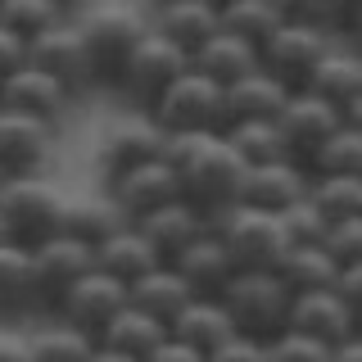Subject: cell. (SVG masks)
I'll return each mask as SVG.
<instances>
[{
    "label": "cell",
    "instance_id": "38",
    "mask_svg": "<svg viewBox=\"0 0 362 362\" xmlns=\"http://www.w3.org/2000/svg\"><path fill=\"white\" fill-rule=\"evenodd\" d=\"M28 358L32 362H90L95 358V344H90L86 335L68 331V326H59V331H45L28 344Z\"/></svg>",
    "mask_w": 362,
    "mask_h": 362
},
{
    "label": "cell",
    "instance_id": "27",
    "mask_svg": "<svg viewBox=\"0 0 362 362\" xmlns=\"http://www.w3.org/2000/svg\"><path fill=\"white\" fill-rule=\"evenodd\" d=\"M190 68L204 73L209 82H218V86H231V82H240L245 73L258 68V50L245 45V41H235V37H226V32H213V37L190 54Z\"/></svg>",
    "mask_w": 362,
    "mask_h": 362
},
{
    "label": "cell",
    "instance_id": "8",
    "mask_svg": "<svg viewBox=\"0 0 362 362\" xmlns=\"http://www.w3.org/2000/svg\"><path fill=\"white\" fill-rule=\"evenodd\" d=\"M331 54V37L313 28H299V23H281L272 37L258 45V68L267 77H276L286 90H303L313 77V68Z\"/></svg>",
    "mask_w": 362,
    "mask_h": 362
},
{
    "label": "cell",
    "instance_id": "22",
    "mask_svg": "<svg viewBox=\"0 0 362 362\" xmlns=\"http://www.w3.org/2000/svg\"><path fill=\"white\" fill-rule=\"evenodd\" d=\"M168 335L181 339L186 349H195V354L209 358L213 349H222L226 339L235 335V326H231V317L222 313V303H218V299H190L186 308L173 317Z\"/></svg>",
    "mask_w": 362,
    "mask_h": 362
},
{
    "label": "cell",
    "instance_id": "39",
    "mask_svg": "<svg viewBox=\"0 0 362 362\" xmlns=\"http://www.w3.org/2000/svg\"><path fill=\"white\" fill-rule=\"evenodd\" d=\"M317 249H322V254L331 258L335 267H354V263H362V218L326 226V235H322V245H317Z\"/></svg>",
    "mask_w": 362,
    "mask_h": 362
},
{
    "label": "cell",
    "instance_id": "33",
    "mask_svg": "<svg viewBox=\"0 0 362 362\" xmlns=\"http://www.w3.org/2000/svg\"><path fill=\"white\" fill-rule=\"evenodd\" d=\"M222 141L231 145V154L240 158L245 168H258V163H276V158H286V145H281L276 122H231V127L222 132Z\"/></svg>",
    "mask_w": 362,
    "mask_h": 362
},
{
    "label": "cell",
    "instance_id": "12",
    "mask_svg": "<svg viewBox=\"0 0 362 362\" xmlns=\"http://www.w3.org/2000/svg\"><path fill=\"white\" fill-rule=\"evenodd\" d=\"M335 127H339L335 109H326L317 95H308V90H290L281 113H276V132H281V145H286L290 163H313L317 145H322Z\"/></svg>",
    "mask_w": 362,
    "mask_h": 362
},
{
    "label": "cell",
    "instance_id": "36",
    "mask_svg": "<svg viewBox=\"0 0 362 362\" xmlns=\"http://www.w3.org/2000/svg\"><path fill=\"white\" fill-rule=\"evenodd\" d=\"M64 14L50 5V0H0V28L9 32V37H18L23 45L37 41L41 32L59 28Z\"/></svg>",
    "mask_w": 362,
    "mask_h": 362
},
{
    "label": "cell",
    "instance_id": "31",
    "mask_svg": "<svg viewBox=\"0 0 362 362\" xmlns=\"http://www.w3.org/2000/svg\"><path fill=\"white\" fill-rule=\"evenodd\" d=\"M281 28V14L272 0H226V5H218V32H226V37L245 41V45H263L272 32Z\"/></svg>",
    "mask_w": 362,
    "mask_h": 362
},
{
    "label": "cell",
    "instance_id": "26",
    "mask_svg": "<svg viewBox=\"0 0 362 362\" xmlns=\"http://www.w3.org/2000/svg\"><path fill=\"white\" fill-rule=\"evenodd\" d=\"M163 339H168V326H158L154 317L136 313L132 303H127V308H122L105 331H100L95 349H109V354H122V358H132V362H145L158 344H163Z\"/></svg>",
    "mask_w": 362,
    "mask_h": 362
},
{
    "label": "cell",
    "instance_id": "17",
    "mask_svg": "<svg viewBox=\"0 0 362 362\" xmlns=\"http://www.w3.org/2000/svg\"><path fill=\"white\" fill-rule=\"evenodd\" d=\"M50 141H54V127L0 109V173H5V181L9 177H37L45 154H50Z\"/></svg>",
    "mask_w": 362,
    "mask_h": 362
},
{
    "label": "cell",
    "instance_id": "20",
    "mask_svg": "<svg viewBox=\"0 0 362 362\" xmlns=\"http://www.w3.org/2000/svg\"><path fill=\"white\" fill-rule=\"evenodd\" d=\"M136 231H141L145 245L158 254V263H173L181 249H190L204 231H213V226L204 222L186 199H173V204H163V209H154L150 218L136 222Z\"/></svg>",
    "mask_w": 362,
    "mask_h": 362
},
{
    "label": "cell",
    "instance_id": "52",
    "mask_svg": "<svg viewBox=\"0 0 362 362\" xmlns=\"http://www.w3.org/2000/svg\"><path fill=\"white\" fill-rule=\"evenodd\" d=\"M0 186H5V173H0Z\"/></svg>",
    "mask_w": 362,
    "mask_h": 362
},
{
    "label": "cell",
    "instance_id": "53",
    "mask_svg": "<svg viewBox=\"0 0 362 362\" xmlns=\"http://www.w3.org/2000/svg\"><path fill=\"white\" fill-rule=\"evenodd\" d=\"M213 5H226V0H213Z\"/></svg>",
    "mask_w": 362,
    "mask_h": 362
},
{
    "label": "cell",
    "instance_id": "51",
    "mask_svg": "<svg viewBox=\"0 0 362 362\" xmlns=\"http://www.w3.org/2000/svg\"><path fill=\"white\" fill-rule=\"evenodd\" d=\"M154 5H177V0H154Z\"/></svg>",
    "mask_w": 362,
    "mask_h": 362
},
{
    "label": "cell",
    "instance_id": "19",
    "mask_svg": "<svg viewBox=\"0 0 362 362\" xmlns=\"http://www.w3.org/2000/svg\"><path fill=\"white\" fill-rule=\"evenodd\" d=\"M64 105H68V90L54 86L45 73H37V68H28V64L0 82V109L5 113H23V118H37L45 127H54Z\"/></svg>",
    "mask_w": 362,
    "mask_h": 362
},
{
    "label": "cell",
    "instance_id": "9",
    "mask_svg": "<svg viewBox=\"0 0 362 362\" xmlns=\"http://www.w3.org/2000/svg\"><path fill=\"white\" fill-rule=\"evenodd\" d=\"M186 68H190V59L177 50L173 41L158 37V32H145L141 45L132 50L127 68H122V77H118V90L132 100V105L154 109V100L163 95V90L173 86L181 73H186Z\"/></svg>",
    "mask_w": 362,
    "mask_h": 362
},
{
    "label": "cell",
    "instance_id": "25",
    "mask_svg": "<svg viewBox=\"0 0 362 362\" xmlns=\"http://www.w3.org/2000/svg\"><path fill=\"white\" fill-rule=\"evenodd\" d=\"M154 267H158V254L145 245V235L136 231V226H122V231H113L105 245H95V272L113 276L118 286H136V281H141L145 272H154Z\"/></svg>",
    "mask_w": 362,
    "mask_h": 362
},
{
    "label": "cell",
    "instance_id": "29",
    "mask_svg": "<svg viewBox=\"0 0 362 362\" xmlns=\"http://www.w3.org/2000/svg\"><path fill=\"white\" fill-rule=\"evenodd\" d=\"M339 276V267L322 254L317 245H290L276 263V281L290 294H317V290H331Z\"/></svg>",
    "mask_w": 362,
    "mask_h": 362
},
{
    "label": "cell",
    "instance_id": "2",
    "mask_svg": "<svg viewBox=\"0 0 362 362\" xmlns=\"http://www.w3.org/2000/svg\"><path fill=\"white\" fill-rule=\"evenodd\" d=\"M290 299L294 294L276 281V272H235L226 281V290L218 294V303L231 317L235 335L258 339V344H267V339H276L286 331Z\"/></svg>",
    "mask_w": 362,
    "mask_h": 362
},
{
    "label": "cell",
    "instance_id": "34",
    "mask_svg": "<svg viewBox=\"0 0 362 362\" xmlns=\"http://www.w3.org/2000/svg\"><path fill=\"white\" fill-rule=\"evenodd\" d=\"M317 177H362V127H339L317 145L313 154Z\"/></svg>",
    "mask_w": 362,
    "mask_h": 362
},
{
    "label": "cell",
    "instance_id": "37",
    "mask_svg": "<svg viewBox=\"0 0 362 362\" xmlns=\"http://www.w3.org/2000/svg\"><path fill=\"white\" fill-rule=\"evenodd\" d=\"M276 5L281 23H299V28H313V32H331L349 18V0H272Z\"/></svg>",
    "mask_w": 362,
    "mask_h": 362
},
{
    "label": "cell",
    "instance_id": "13",
    "mask_svg": "<svg viewBox=\"0 0 362 362\" xmlns=\"http://www.w3.org/2000/svg\"><path fill=\"white\" fill-rule=\"evenodd\" d=\"M28 68L45 73L54 86H64L68 95L90 86V64L82 50V37H77L73 23H59V28L41 32L37 41H28Z\"/></svg>",
    "mask_w": 362,
    "mask_h": 362
},
{
    "label": "cell",
    "instance_id": "50",
    "mask_svg": "<svg viewBox=\"0 0 362 362\" xmlns=\"http://www.w3.org/2000/svg\"><path fill=\"white\" fill-rule=\"evenodd\" d=\"M9 240V231H5V218H0V245H5Z\"/></svg>",
    "mask_w": 362,
    "mask_h": 362
},
{
    "label": "cell",
    "instance_id": "7",
    "mask_svg": "<svg viewBox=\"0 0 362 362\" xmlns=\"http://www.w3.org/2000/svg\"><path fill=\"white\" fill-rule=\"evenodd\" d=\"M32 258V308H45V313H59L64 294L95 272V249L68 240V235H50L45 245L28 249Z\"/></svg>",
    "mask_w": 362,
    "mask_h": 362
},
{
    "label": "cell",
    "instance_id": "48",
    "mask_svg": "<svg viewBox=\"0 0 362 362\" xmlns=\"http://www.w3.org/2000/svg\"><path fill=\"white\" fill-rule=\"evenodd\" d=\"M90 362H132V358H122V354H109V349H95V358Z\"/></svg>",
    "mask_w": 362,
    "mask_h": 362
},
{
    "label": "cell",
    "instance_id": "24",
    "mask_svg": "<svg viewBox=\"0 0 362 362\" xmlns=\"http://www.w3.org/2000/svg\"><path fill=\"white\" fill-rule=\"evenodd\" d=\"M190 299H195V294L186 290V281H181L168 263H158L154 272H145L136 286H127V303H132L136 313L154 317L158 326H173V317L186 308Z\"/></svg>",
    "mask_w": 362,
    "mask_h": 362
},
{
    "label": "cell",
    "instance_id": "1",
    "mask_svg": "<svg viewBox=\"0 0 362 362\" xmlns=\"http://www.w3.org/2000/svg\"><path fill=\"white\" fill-rule=\"evenodd\" d=\"M158 158L177 168V190L209 226H218L240 204L245 163L231 154L222 132H177L158 136Z\"/></svg>",
    "mask_w": 362,
    "mask_h": 362
},
{
    "label": "cell",
    "instance_id": "4",
    "mask_svg": "<svg viewBox=\"0 0 362 362\" xmlns=\"http://www.w3.org/2000/svg\"><path fill=\"white\" fill-rule=\"evenodd\" d=\"M59 190L41 177H9L0 186V218H5V231L18 249H37L50 235H59Z\"/></svg>",
    "mask_w": 362,
    "mask_h": 362
},
{
    "label": "cell",
    "instance_id": "47",
    "mask_svg": "<svg viewBox=\"0 0 362 362\" xmlns=\"http://www.w3.org/2000/svg\"><path fill=\"white\" fill-rule=\"evenodd\" d=\"M0 362H32L28 344H18V339H0Z\"/></svg>",
    "mask_w": 362,
    "mask_h": 362
},
{
    "label": "cell",
    "instance_id": "44",
    "mask_svg": "<svg viewBox=\"0 0 362 362\" xmlns=\"http://www.w3.org/2000/svg\"><path fill=\"white\" fill-rule=\"evenodd\" d=\"M23 64H28V45H23L18 37H9V32L0 28V82H5L9 73H18Z\"/></svg>",
    "mask_w": 362,
    "mask_h": 362
},
{
    "label": "cell",
    "instance_id": "49",
    "mask_svg": "<svg viewBox=\"0 0 362 362\" xmlns=\"http://www.w3.org/2000/svg\"><path fill=\"white\" fill-rule=\"evenodd\" d=\"M50 5L59 9V14H68V9H77V5H82V0H50Z\"/></svg>",
    "mask_w": 362,
    "mask_h": 362
},
{
    "label": "cell",
    "instance_id": "3",
    "mask_svg": "<svg viewBox=\"0 0 362 362\" xmlns=\"http://www.w3.org/2000/svg\"><path fill=\"white\" fill-rule=\"evenodd\" d=\"M150 127L158 136H177V132H222L226 127V100L222 86L209 82L204 73L186 68L150 109Z\"/></svg>",
    "mask_w": 362,
    "mask_h": 362
},
{
    "label": "cell",
    "instance_id": "28",
    "mask_svg": "<svg viewBox=\"0 0 362 362\" xmlns=\"http://www.w3.org/2000/svg\"><path fill=\"white\" fill-rule=\"evenodd\" d=\"M122 226H132V222H122L118 209L105 204V199H64L59 235H68V240H77V245H86V249L105 245L113 231H122Z\"/></svg>",
    "mask_w": 362,
    "mask_h": 362
},
{
    "label": "cell",
    "instance_id": "15",
    "mask_svg": "<svg viewBox=\"0 0 362 362\" xmlns=\"http://www.w3.org/2000/svg\"><path fill=\"white\" fill-rule=\"evenodd\" d=\"M308 95H317L326 109H335V118L344 127H358V113H362V64L354 54H339L331 50L322 64L313 68L308 77Z\"/></svg>",
    "mask_w": 362,
    "mask_h": 362
},
{
    "label": "cell",
    "instance_id": "21",
    "mask_svg": "<svg viewBox=\"0 0 362 362\" xmlns=\"http://www.w3.org/2000/svg\"><path fill=\"white\" fill-rule=\"evenodd\" d=\"M290 90L276 82V77H267L263 68H254V73H245L240 82L222 86V100H226V127L231 122H276L281 105H286ZM222 127V132H226Z\"/></svg>",
    "mask_w": 362,
    "mask_h": 362
},
{
    "label": "cell",
    "instance_id": "30",
    "mask_svg": "<svg viewBox=\"0 0 362 362\" xmlns=\"http://www.w3.org/2000/svg\"><path fill=\"white\" fill-rule=\"evenodd\" d=\"M154 154H158V132L154 127H113L105 141H100L95 163H100V173L113 181V177L132 173L136 163H145V158H154Z\"/></svg>",
    "mask_w": 362,
    "mask_h": 362
},
{
    "label": "cell",
    "instance_id": "40",
    "mask_svg": "<svg viewBox=\"0 0 362 362\" xmlns=\"http://www.w3.org/2000/svg\"><path fill=\"white\" fill-rule=\"evenodd\" d=\"M281 226H286V240L290 245H322V235H326V222L317 218V209H313L308 199L290 204V209L281 213Z\"/></svg>",
    "mask_w": 362,
    "mask_h": 362
},
{
    "label": "cell",
    "instance_id": "42",
    "mask_svg": "<svg viewBox=\"0 0 362 362\" xmlns=\"http://www.w3.org/2000/svg\"><path fill=\"white\" fill-rule=\"evenodd\" d=\"M331 294H335L339 303H344V313H349V317H354V322L362 326V263H354V267H339V276H335Z\"/></svg>",
    "mask_w": 362,
    "mask_h": 362
},
{
    "label": "cell",
    "instance_id": "32",
    "mask_svg": "<svg viewBox=\"0 0 362 362\" xmlns=\"http://www.w3.org/2000/svg\"><path fill=\"white\" fill-rule=\"evenodd\" d=\"M303 199L317 209V218L326 226L354 222V218H362V177H317V181H308Z\"/></svg>",
    "mask_w": 362,
    "mask_h": 362
},
{
    "label": "cell",
    "instance_id": "6",
    "mask_svg": "<svg viewBox=\"0 0 362 362\" xmlns=\"http://www.w3.org/2000/svg\"><path fill=\"white\" fill-rule=\"evenodd\" d=\"M145 32L150 28H145L132 9H100V14H90L82 28H77L82 50H86V64H90V82L118 86L122 68H127L132 50L141 45Z\"/></svg>",
    "mask_w": 362,
    "mask_h": 362
},
{
    "label": "cell",
    "instance_id": "5",
    "mask_svg": "<svg viewBox=\"0 0 362 362\" xmlns=\"http://www.w3.org/2000/svg\"><path fill=\"white\" fill-rule=\"evenodd\" d=\"M213 231H218L235 272H276L281 254L290 249L286 226H281L276 213H258V209H245V204H235Z\"/></svg>",
    "mask_w": 362,
    "mask_h": 362
},
{
    "label": "cell",
    "instance_id": "18",
    "mask_svg": "<svg viewBox=\"0 0 362 362\" xmlns=\"http://www.w3.org/2000/svg\"><path fill=\"white\" fill-rule=\"evenodd\" d=\"M177 272L181 281H186V290L195 294V299H218L226 290V281L235 276V263L226 258V249L218 240V231H204L190 249H181V254L168 263Z\"/></svg>",
    "mask_w": 362,
    "mask_h": 362
},
{
    "label": "cell",
    "instance_id": "11",
    "mask_svg": "<svg viewBox=\"0 0 362 362\" xmlns=\"http://www.w3.org/2000/svg\"><path fill=\"white\" fill-rule=\"evenodd\" d=\"M109 190H113V209H118V218L122 222H141V218H150L154 209H163V204H173L181 199V190H177V168H168L163 158H145V163H136L132 173H122V177H113L109 181Z\"/></svg>",
    "mask_w": 362,
    "mask_h": 362
},
{
    "label": "cell",
    "instance_id": "23",
    "mask_svg": "<svg viewBox=\"0 0 362 362\" xmlns=\"http://www.w3.org/2000/svg\"><path fill=\"white\" fill-rule=\"evenodd\" d=\"M154 32L168 37L190 59V54L218 32V5H213V0H177V5H158V28Z\"/></svg>",
    "mask_w": 362,
    "mask_h": 362
},
{
    "label": "cell",
    "instance_id": "46",
    "mask_svg": "<svg viewBox=\"0 0 362 362\" xmlns=\"http://www.w3.org/2000/svg\"><path fill=\"white\" fill-rule=\"evenodd\" d=\"M322 362H362V339H344V344L326 349Z\"/></svg>",
    "mask_w": 362,
    "mask_h": 362
},
{
    "label": "cell",
    "instance_id": "14",
    "mask_svg": "<svg viewBox=\"0 0 362 362\" xmlns=\"http://www.w3.org/2000/svg\"><path fill=\"white\" fill-rule=\"evenodd\" d=\"M308 195V177H303L299 163L290 158H276V163H258V168H245L240 177V204L245 209H258V213H286L290 204H299Z\"/></svg>",
    "mask_w": 362,
    "mask_h": 362
},
{
    "label": "cell",
    "instance_id": "35",
    "mask_svg": "<svg viewBox=\"0 0 362 362\" xmlns=\"http://www.w3.org/2000/svg\"><path fill=\"white\" fill-rule=\"evenodd\" d=\"M32 308V258L14 240L0 245V317Z\"/></svg>",
    "mask_w": 362,
    "mask_h": 362
},
{
    "label": "cell",
    "instance_id": "54",
    "mask_svg": "<svg viewBox=\"0 0 362 362\" xmlns=\"http://www.w3.org/2000/svg\"><path fill=\"white\" fill-rule=\"evenodd\" d=\"M349 5H354V0H349Z\"/></svg>",
    "mask_w": 362,
    "mask_h": 362
},
{
    "label": "cell",
    "instance_id": "45",
    "mask_svg": "<svg viewBox=\"0 0 362 362\" xmlns=\"http://www.w3.org/2000/svg\"><path fill=\"white\" fill-rule=\"evenodd\" d=\"M145 362H209V358H204V354H195V349H186L181 339H173V335H168V339H163V344H158V349H154V354L145 358Z\"/></svg>",
    "mask_w": 362,
    "mask_h": 362
},
{
    "label": "cell",
    "instance_id": "43",
    "mask_svg": "<svg viewBox=\"0 0 362 362\" xmlns=\"http://www.w3.org/2000/svg\"><path fill=\"white\" fill-rule=\"evenodd\" d=\"M209 362H267L263 358V344L258 339H245V335H231L222 349H213Z\"/></svg>",
    "mask_w": 362,
    "mask_h": 362
},
{
    "label": "cell",
    "instance_id": "16",
    "mask_svg": "<svg viewBox=\"0 0 362 362\" xmlns=\"http://www.w3.org/2000/svg\"><path fill=\"white\" fill-rule=\"evenodd\" d=\"M286 331L308 335L322 349H335V344H344V339H358V322L344 313V303H339L331 290H317V294H294L290 299Z\"/></svg>",
    "mask_w": 362,
    "mask_h": 362
},
{
    "label": "cell",
    "instance_id": "41",
    "mask_svg": "<svg viewBox=\"0 0 362 362\" xmlns=\"http://www.w3.org/2000/svg\"><path fill=\"white\" fill-rule=\"evenodd\" d=\"M263 358L267 362H322L326 349L317 344V339H308V335L281 331L276 339H267V344H263Z\"/></svg>",
    "mask_w": 362,
    "mask_h": 362
},
{
    "label": "cell",
    "instance_id": "10",
    "mask_svg": "<svg viewBox=\"0 0 362 362\" xmlns=\"http://www.w3.org/2000/svg\"><path fill=\"white\" fill-rule=\"evenodd\" d=\"M122 308H127V286H118V281L105 276V272H86V276L64 294L59 317H64L68 331L86 335L90 344H95L100 331H105Z\"/></svg>",
    "mask_w": 362,
    "mask_h": 362
}]
</instances>
